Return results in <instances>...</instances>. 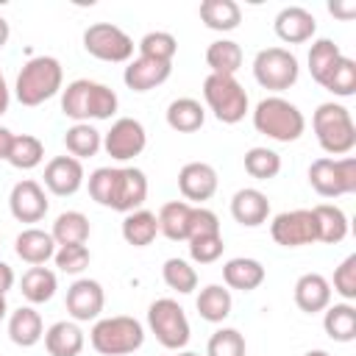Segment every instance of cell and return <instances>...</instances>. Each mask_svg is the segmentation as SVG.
I'll return each instance as SVG.
<instances>
[{"instance_id":"obj_54","label":"cell","mask_w":356,"mask_h":356,"mask_svg":"<svg viewBox=\"0 0 356 356\" xmlns=\"http://www.w3.org/2000/svg\"><path fill=\"white\" fill-rule=\"evenodd\" d=\"M303 356H331V353H325V350H309V353H303Z\"/></svg>"},{"instance_id":"obj_13","label":"cell","mask_w":356,"mask_h":356,"mask_svg":"<svg viewBox=\"0 0 356 356\" xmlns=\"http://www.w3.org/2000/svg\"><path fill=\"white\" fill-rule=\"evenodd\" d=\"M147 145V134L145 125L134 117H120L114 120V125L103 134V147L114 161H128L134 156H139Z\"/></svg>"},{"instance_id":"obj_9","label":"cell","mask_w":356,"mask_h":356,"mask_svg":"<svg viewBox=\"0 0 356 356\" xmlns=\"http://www.w3.org/2000/svg\"><path fill=\"white\" fill-rule=\"evenodd\" d=\"M309 184L317 195L323 197H339L356 192V159L342 156V159H317L309 167Z\"/></svg>"},{"instance_id":"obj_18","label":"cell","mask_w":356,"mask_h":356,"mask_svg":"<svg viewBox=\"0 0 356 356\" xmlns=\"http://www.w3.org/2000/svg\"><path fill=\"white\" fill-rule=\"evenodd\" d=\"M44 186L58 197L75 195L83 186V164L78 159H72V156L50 159L47 167H44Z\"/></svg>"},{"instance_id":"obj_22","label":"cell","mask_w":356,"mask_h":356,"mask_svg":"<svg viewBox=\"0 0 356 356\" xmlns=\"http://www.w3.org/2000/svg\"><path fill=\"white\" fill-rule=\"evenodd\" d=\"M264 264L259 259H248V256H236V259H228L222 264V278L231 289H239V292H253L264 284Z\"/></svg>"},{"instance_id":"obj_48","label":"cell","mask_w":356,"mask_h":356,"mask_svg":"<svg viewBox=\"0 0 356 356\" xmlns=\"http://www.w3.org/2000/svg\"><path fill=\"white\" fill-rule=\"evenodd\" d=\"M328 11L334 14V17H339V19H353L356 17V3L353 0H331L328 3Z\"/></svg>"},{"instance_id":"obj_3","label":"cell","mask_w":356,"mask_h":356,"mask_svg":"<svg viewBox=\"0 0 356 356\" xmlns=\"http://www.w3.org/2000/svg\"><path fill=\"white\" fill-rule=\"evenodd\" d=\"M61 81H64V70L58 58L33 56L22 64L14 83V95L22 106H42L44 100L61 92Z\"/></svg>"},{"instance_id":"obj_51","label":"cell","mask_w":356,"mask_h":356,"mask_svg":"<svg viewBox=\"0 0 356 356\" xmlns=\"http://www.w3.org/2000/svg\"><path fill=\"white\" fill-rule=\"evenodd\" d=\"M8 100H11V95H8V86H6V78H3V70H0V117L8 111Z\"/></svg>"},{"instance_id":"obj_26","label":"cell","mask_w":356,"mask_h":356,"mask_svg":"<svg viewBox=\"0 0 356 356\" xmlns=\"http://www.w3.org/2000/svg\"><path fill=\"white\" fill-rule=\"evenodd\" d=\"M189 217H192V203L186 200H170L159 209V234H164L172 242L189 239Z\"/></svg>"},{"instance_id":"obj_36","label":"cell","mask_w":356,"mask_h":356,"mask_svg":"<svg viewBox=\"0 0 356 356\" xmlns=\"http://www.w3.org/2000/svg\"><path fill=\"white\" fill-rule=\"evenodd\" d=\"M206 64L211 67V75H236L242 67V47L231 39H217L206 50Z\"/></svg>"},{"instance_id":"obj_40","label":"cell","mask_w":356,"mask_h":356,"mask_svg":"<svg viewBox=\"0 0 356 356\" xmlns=\"http://www.w3.org/2000/svg\"><path fill=\"white\" fill-rule=\"evenodd\" d=\"M320 86L328 89V92L337 95V97H350V95L356 92V61L348 58V56H342Z\"/></svg>"},{"instance_id":"obj_44","label":"cell","mask_w":356,"mask_h":356,"mask_svg":"<svg viewBox=\"0 0 356 356\" xmlns=\"http://www.w3.org/2000/svg\"><path fill=\"white\" fill-rule=\"evenodd\" d=\"M53 259H56V267L61 270V273H70V275H78V273H83L86 267H89V248L86 245H61L56 253H53Z\"/></svg>"},{"instance_id":"obj_15","label":"cell","mask_w":356,"mask_h":356,"mask_svg":"<svg viewBox=\"0 0 356 356\" xmlns=\"http://www.w3.org/2000/svg\"><path fill=\"white\" fill-rule=\"evenodd\" d=\"M8 209H11L14 220H19V222H39L47 214V195H44L42 184H36L31 178L17 181L8 195Z\"/></svg>"},{"instance_id":"obj_4","label":"cell","mask_w":356,"mask_h":356,"mask_svg":"<svg viewBox=\"0 0 356 356\" xmlns=\"http://www.w3.org/2000/svg\"><path fill=\"white\" fill-rule=\"evenodd\" d=\"M253 128L275 142H295L306 131V120L295 103L281 95H270L253 108Z\"/></svg>"},{"instance_id":"obj_1","label":"cell","mask_w":356,"mask_h":356,"mask_svg":"<svg viewBox=\"0 0 356 356\" xmlns=\"http://www.w3.org/2000/svg\"><path fill=\"white\" fill-rule=\"evenodd\" d=\"M89 195L95 203L128 214L145 203L147 178L136 167H97L89 175Z\"/></svg>"},{"instance_id":"obj_31","label":"cell","mask_w":356,"mask_h":356,"mask_svg":"<svg viewBox=\"0 0 356 356\" xmlns=\"http://www.w3.org/2000/svg\"><path fill=\"white\" fill-rule=\"evenodd\" d=\"M64 145L70 150L72 159H92L100 147H103V134L97 128H92L89 122H75L64 131Z\"/></svg>"},{"instance_id":"obj_24","label":"cell","mask_w":356,"mask_h":356,"mask_svg":"<svg viewBox=\"0 0 356 356\" xmlns=\"http://www.w3.org/2000/svg\"><path fill=\"white\" fill-rule=\"evenodd\" d=\"M44 337V325L36 309L31 306H19L17 312H11L8 317V339L19 348H33L39 339Z\"/></svg>"},{"instance_id":"obj_16","label":"cell","mask_w":356,"mask_h":356,"mask_svg":"<svg viewBox=\"0 0 356 356\" xmlns=\"http://www.w3.org/2000/svg\"><path fill=\"white\" fill-rule=\"evenodd\" d=\"M217 170L206 161H189L181 167L178 172V189L186 200L192 203H203L217 192Z\"/></svg>"},{"instance_id":"obj_33","label":"cell","mask_w":356,"mask_h":356,"mask_svg":"<svg viewBox=\"0 0 356 356\" xmlns=\"http://www.w3.org/2000/svg\"><path fill=\"white\" fill-rule=\"evenodd\" d=\"M53 242L61 248V245H86L89 239V220L86 214L81 211H61L53 222V231H50Z\"/></svg>"},{"instance_id":"obj_45","label":"cell","mask_w":356,"mask_h":356,"mask_svg":"<svg viewBox=\"0 0 356 356\" xmlns=\"http://www.w3.org/2000/svg\"><path fill=\"white\" fill-rule=\"evenodd\" d=\"M222 248H225L222 234H209V236H195V239H189V256H192V261H197V264H211V261H217V259L222 256Z\"/></svg>"},{"instance_id":"obj_46","label":"cell","mask_w":356,"mask_h":356,"mask_svg":"<svg viewBox=\"0 0 356 356\" xmlns=\"http://www.w3.org/2000/svg\"><path fill=\"white\" fill-rule=\"evenodd\" d=\"M334 292L345 298V303L356 300V253H350L337 270H334Z\"/></svg>"},{"instance_id":"obj_2","label":"cell","mask_w":356,"mask_h":356,"mask_svg":"<svg viewBox=\"0 0 356 356\" xmlns=\"http://www.w3.org/2000/svg\"><path fill=\"white\" fill-rule=\"evenodd\" d=\"M117 92L106 83L78 78L61 89V111L64 117L75 122H89V120H108L117 111Z\"/></svg>"},{"instance_id":"obj_42","label":"cell","mask_w":356,"mask_h":356,"mask_svg":"<svg viewBox=\"0 0 356 356\" xmlns=\"http://www.w3.org/2000/svg\"><path fill=\"white\" fill-rule=\"evenodd\" d=\"M245 170L259 181H270L281 172V156L270 147H250L245 153Z\"/></svg>"},{"instance_id":"obj_12","label":"cell","mask_w":356,"mask_h":356,"mask_svg":"<svg viewBox=\"0 0 356 356\" xmlns=\"http://www.w3.org/2000/svg\"><path fill=\"white\" fill-rule=\"evenodd\" d=\"M270 234L275 245L281 248H303L317 242V222L312 209H295V211H281L270 222Z\"/></svg>"},{"instance_id":"obj_20","label":"cell","mask_w":356,"mask_h":356,"mask_svg":"<svg viewBox=\"0 0 356 356\" xmlns=\"http://www.w3.org/2000/svg\"><path fill=\"white\" fill-rule=\"evenodd\" d=\"M231 217L245 228H259L270 217V200L261 189L245 186L231 197Z\"/></svg>"},{"instance_id":"obj_52","label":"cell","mask_w":356,"mask_h":356,"mask_svg":"<svg viewBox=\"0 0 356 356\" xmlns=\"http://www.w3.org/2000/svg\"><path fill=\"white\" fill-rule=\"evenodd\" d=\"M8 36H11V28H8V22L0 17V50L6 47V42H8Z\"/></svg>"},{"instance_id":"obj_30","label":"cell","mask_w":356,"mask_h":356,"mask_svg":"<svg viewBox=\"0 0 356 356\" xmlns=\"http://www.w3.org/2000/svg\"><path fill=\"white\" fill-rule=\"evenodd\" d=\"M159 234V220L153 211L147 209H136V211H128L125 220H122V239L134 248H147Z\"/></svg>"},{"instance_id":"obj_35","label":"cell","mask_w":356,"mask_h":356,"mask_svg":"<svg viewBox=\"0 0 356 356\" xmlns=\"http://www.w3.org/2000/svg\"><path fill=\"white\" fill-rule=\"evenodd\" d=\"M19 289H22V298L25 300H31V303H47L56 295V289H58V278L47 267H31L22 275Z\"/></svg>"},{"instance_id":"obj_21","label":"cell","mask_w":356,"mask_h":356,"mask_svg":"<svg viewBox=\"0 0 356 356\" xmlns=\"http://www.w3.org/2000/svg\"><path fill=\"white\" fill-rule=\"evenodd\" d=\"M295 303L306 314L325 312L331 306V284H328V278L320 275V273H303L295 281Z\"/></svg>"},{"instance_id":"obj_55","label":"cell","mask_w":356,"mask_h":356,"mask_svg":"<svg viewBox=\"0 0 356 356\" xmlns=\"http://www.w3.org/2000/svg\"><path fill=\"white\" fill-rule=\"evenodd\" d=\"M175 356H200V353H192V350H181V353H175Z\"/></svg>"},{"instance_id":"obj_47","label":"cell","mask_w":356,"mask_h":356,"mask_svg":"<svg viewBox=\"0 0 356 356\" xmlns=\"http://www.w3.org/2000/svg\"><path fill=\"white\" fill-rule=\"evenodd\" d=\"M209 234H220V217L206 209V206H192V217H189V239L195 236H209ZM186 239V242H189Z\"/></svg>"},{"instance_id":"obj_10","label":"cell","mask_w":356,"mask_h":356,"mask_svg":"<svg viewBox=\"0 0 356 356\" xmlns=\"http://www.w3.org/2000/svg\"><path fill=\"white\" fill-rule=\"evenodd\" d=\"M298 58L286 47H264L253 58V78L270 92H284L298 81Z\"/></svg>"},{"instance_id":"obj_29","label":"cell","mask_w":356,"mask_h":356,"mask_svg":"<svg viewBox=\"0 0 356 356\" xmlns=\"http://www.w3.org/2000/svg\"><path fill=\"white\" fill-rule=\"evenodd\" d=\"M206 122V111L195 97H178L167 106V125L178 134H195Z\"/></svg>"},{"instance_id":"obj_53","label":"cell","mask_w":356,"mask_h":356,"mask_svg":"<svg viewBox=\"0 0 356 356\" xmlns=\"http://www.w3.org/2000/svg\"><path fill=\"white\" fill-rule=\"evenodd\" d=\"M6 314H8V303H6V295L0 292V320H3Z\"/></svg>"},{"instance_id":"obj_11","label":"cell","mask_w":356,"mask_h":356,"mask_svg":"<svg viewBox=\"0 0 356 356\" xmlns=\"http://www.w3.org/2000/svg\"><path fill=\"white\" fill-rule=\"evenodd\" d=\"M83 50L100 61L125 64L134 56V39L111 22H95L83 31Z\"/></svg>"},{"instance_id":"obj_8","label":"cell","mask_w":356,"mask_h":356,"mask_svg":"<svg viewBox=\"0 0 356 356\" xmlns=\"http://www.w3.org/2000/svg\"><path fill=\"white\" fill-rule=\"evenodd\" d=\"M147 325L156 334L159 345L167 348V350H181L189 342V337H192L186 312L172 298H159V300L150 303V309H147Z\"/></svg>"},{"instance_id":"obj_14","label":"cell","mask_w":356,"mask_h":356,"mask_svg":"<svg viewBox=\"0 0 356 356\" xmlns=\"http://www.w3.org/2000/svg\"><path fill=\"white\" fill-rule=\"evenodd\" d=\"M103 303H106V295H103L100 281H95V278H78L67 289V312L78 323L97 320L103 312Z\"/></svg>"},{"instance_id":"obj_32","label":"cell","mask_w":356,"mask_h":356,"mask_svg":"<svg viewBox=\"0 0 356 356\" xmlns=\"http://www.w3.org/2000/svg\"><path fill=\"white\" fill-rule=\"evenodd\" d=\"M195 306H197V314H200L206 323H222V320L231 314L234 300H231V292H228L225 286L209 284V286L200 289Z\"/></svg>"},{"instance_id":"obj_19","label":"cell","mask_w":356,"mask_h":356,"mask_svg":"<svg viewBox=\"0 0 356 356\" xmlns=\"http://www.w3.org/2000/svg\"><path fill=\"white\" fill-rule=\"evenodd\" d=\"M170 72H172L170 61H156V58L136 56L134 61H128V67L122 72V81L134 92H150L156 86H161L170 78Z\"/></svg>"},{"instance_id":"obj_39","label":"cell","mask_w":356,"mask_h":356,"mask_svg":"<svg viewBox=\"0 0 356 356\" xmlns=\"http://www.w3.org/2000/svg\"><path fill=\"white\" fill-rule=\"evenodd\" d=\"M161 275H164V284L181 295H189L197 289V273L186 259H175V256L167 259L161 267Z\"/></svg>"},{"instance_id":"obj_7","label":"cell","mask_w":356,"mask_h":356,"mask_svg":"<svg viewBox=\"0 0 356 356\" xmlns=\"http://www.w3.org/2000/svg\"><path fill=\"white\" fill-rule=\"evenodd\" d=\"M203 100L225 125H234L248 114V92L234 75H209L203 81Z\"/></svg>"},{"instance_id":"obj_28","label":"cell","mask_w":356,"mask_h":356,"mask_svg":"<svg viewBox=\"0 0 356 356\" xmlns=\"http://www.w3.org/2000/svg\"><path fill=\"white\" fill-rule=\"evenodd\" d=\"M200 19L209 31H234L242 22V8L234 0H203L200 3Z\"/></svg>"},{"instance_id":"obj_49","label":"cell","mask_w":356,"mask_h":356,"mask_svg":"<svg viewBox=\"0 0 356 356\" xmlns=\"http://www.w3.org/2000/svg\"><path fill=\"white\" fill-rule=\"evenodd\" d=\"M11 286H14V270L6 261H0V292L6 295Z\"/></svg>"},{"instance_id":"obj_50","label":"cell","mask_w":356,"mask_h":356,"mask_svg":"<svg viewBox=\"0 0 356 356\" xmlns=\"http://www.w3.org/2000/svg\"><path fill=\"white\" fill-rule=\"evenodd\" d=\"M11 142H14V134H11L8 128H3V125H0V159H8Z\"/></svg>"},{"instance_id":"obj_25","label":"cell","mask_w":356,"mask_h":356,"mask_svg":"<svg viewBox=\"0 0 356 356\" xmlns=\"http://www.w3.org/2000/svg\"><path fill=\"white\" fill-rule=\"evenodd\" d=\"M44 348L50 356H78L83 350V331L78 323L58 320L44 331Z\"/></svg>"},{"instance_id":"obj_43","label":"cell","mask_w":356,"mask_h":356,"mask_svg":"<svg viewBox=\"0 0 356 356\" xmlns=\"http://www.w3.org/2000/svg\"><path fill=\"white\" fill-rule=\"evenodd\" d=\"M206 356H245V337L236 328H220L211 334Z\"/></svg>"},{"instance_id":"obj_38","label":"cell","mask_w":356,"mask_h":356,"mask_svg":"<svg viewBox=\"0 0 356 356\" xmlns=\"http://www.w3.org/2000/svg\"><path fill=\"white\" fill-rule=\"evenodd\" d=\"M342 58V50L334 39H317L309 50V72L317 83H323L328 78V72L334 70V64Z\"/></svg>"},{"instance_id":"obj_41","label":"cell","mask_w":356,"mask_h":356,"mask_svg":"<svg viewBox=\"0 0 356 356\" xmlns=\"http://www.w3.org/2000/svg\"><path fill=\"white\" fill-rule=\"evenodd\" d=\"M136 47H139V56L156 58V61H170V64H172V58L178 53V42L167 31H150V33H145Z\"/></svg>"},{"instance_id":"obj_6","label":"cell","mask_w":356,"mask_h":356,"mask_svg":"<svg viewBox=\"0 0 356 356\" xmlns=\"http://www.w3.org/2000/svg\"><path fill=\"white\" fill-rule=\"evenodd\" d=\"M89 342L97 353L103 356H125L142 348L145 342V328L136 317L117 314V317H103L92 325Z\"/></svg>"},{"instance_id":"obj_17","label":"cell","mask_w":356,"mask_h":356,"mask_svg":"<svg viewBox=\"0 0 356 356\" xmlns=\"http://www.w3.org/2000/svg\"><path fill=\"white\" fill-rule=\"evenodd\" d=\"M275 36L286 44H300V42H309L317 31V19L312 11H306L303 6H286L275 14Z\"/></svg>"},{"instance_id":"obj_34","label":"cell","mask_w":356,"mask_h":356,"mask_svg":"<svg viewBox=\"0 0 356 356\" xmlns=\"http://www.w3.org/2000/svg\"><path fill=\"white\" fill-rule=\"evenodd\" d=\"M323 328L334 342H353L356 339V309L350 303H334L325 309Z\"/></svg>"},{"instance_id":"obj_27","label":"cell","mask_w":356,"mask_h":356,"mask_svg":"<svg viewBox=\"0 0 356 356\" xmlns=\"http://www.w3.org/2000/svg\"><path fill=\"white\" fill-rule=\"evenodd\" d=\"M314 214V222H317V242H325V245H337L348 236V217L339 206L334 203H317L312 209Z\"/></svg>"},{"instance_id":"obj_5","label":"cell","mask_w":356,"mask_h":356,"mask_svg":"<svg viewBox=\"0 0 356 356\" xmlns=\"http://www.w3.org/2000/svg\"><path fill=\"white\" fill-rule=\"evenodd\" d=\"M312 128L320 147L331 156H348L356 147V125L350 111L342 103H334V100L320 103L312 117Z\"/></svg>"},{"instance_id":"obj_37","label":"cell","mask_w":356,"mask_h":356,"mask_svg":"<svg viewBox=\"0 0 356 356\" xmlns=\"http://www.w3.org/2000/svg\"><path fill=\"white\" fill-rule=\"evenodd\" d=\"M42 159H44V145H42V139H36V136H31V134H19V136H14L6 161H8L11 167H17V170H33V167L42 164Z\"/></svg>"},{"instance_id":"obj_23","label":"cell","mask_w":356,"mask_h":356,"mask_svg":"<svg viewBox=\"0 0 356 356\" xmlns=\"http://www.w3.org/2000/svg\"><path fill=\"white\" fill-rule=\"evenodd\" d=\"M14 253H17L22 261L39 267V264H44L47 259H53L56 242H53V236H50L47 231H42V228H25V231H19L17 239H14Z\"/></svg>"}]
</instances>
